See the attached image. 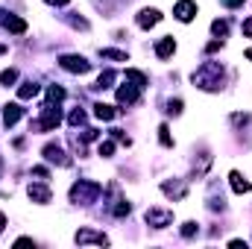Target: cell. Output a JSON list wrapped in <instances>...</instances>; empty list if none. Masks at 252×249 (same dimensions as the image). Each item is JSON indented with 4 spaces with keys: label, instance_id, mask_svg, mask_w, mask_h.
I'll use <instances>...</instances> for the list:
<instances>
[{
    "label": "cell",
    "instance_id": "1",
    "mask_svg": "<svg viewBox=\"0 0 252 249\" xmlns=\"http://www.w3.org/2000/svg\"><path fill=\"white\" fill-rule=\"evenodd\" d=\"M193 85L202 91H217L223 85V64L220 62H205L193 73Z\"/></svg>",
    "mask_w": 252,
    "mask_h": 249
},
{
    "label": "cell",
    "instance_id": "2",
    "mask_svg": "<svg viewBox=\"0 0 252 249\" xmlns=\"http://www.w3.org/2000/svg\"><path fill=\"white\" fill-rule=\"evenodd\" d=\"M100 193H103V185H100V182L79 179L76 185L70 187V202H76V205H91V202H97Z\"/></svg>",
    "mask_w": 252,
    "mask_h": 249
},
{
    "label": "cell",
    "instance_id": "3",
    "mask_svg": "<svg viewBox=\"0 0 252 249\" xmlns=\"http://www.w3.org/2000/svg\"><path fill=\"white\" fill-rule=\"evenodd\" d=\"M59 124H62V112H59V106L53 109V103H47V106L41 109V118L32 121L30 129H35V132H53Z\"/></svg>",
    "mask_w": 252,
    "mask_h": 249
},
{
    "label": "cell",
    "instance_id": "4",
    "mask_svg": "<svg viewBox=\"0 0 252 249\" xmlns=\"http://www.w3.org/2000/svg\"><path fill=\"white\" fill-rule=\"evenodd\" d=\"M144 220H147L153 229H167V226L173 223V211H167V208H150V211L144 214Z\"/></svg>",
    "mask_w": 252,
    "mask_h": 249
},
{
    "label": "cell",
    "instance_id": "5",
    "mask_svg": "<svg viewBox=\"0 0 252 249\" xmlns=\"http://www.w3.org/2000/svg\"><path fill=\"white\" fill-rule=\"evenodd\" d=\"M41 153H44V158H47L50 164H59V167H70V164H73V161H70V156L64 153L59 144H47Z\"/></svg>",
    "mask_w": 252,
    "mask_h": 249
},
{
    "label": "cell",
    "instance_id": "6",
    "mask_svg": "<svg viewBox=\"0 0 252 249\" xmlns=\"http://www.w3.org/2000/svg\"><path fill=\"white\" fill-rule=\"evenodd\" d=\"M59 64H62V70H67V73H88V67H91L82 56H62Z\"/></svg>",
    "mask_w": 252,
    "mask_h": 249
},
{
    "label": "cell",
    "instance_id": "7",
    "mask_svg": "<svg viewBox=\"0 0 252 249\" xmlns=\"http://www.w3.org/2000/svg\"><path fill=\"white\" fill-rule=\"evenodd\" d=\"M173 15H176L182 24H188V21H193V15H196V3H193V0H179V3L173 6Z\"/></svg>",
    "mask_w": 252,
    "mask_h": 249
},
{
    "label": "cell",
    "instance_id": "8",
    "mask_svg": "<svg viewBox=\"0 0 252 249\" xmlns=\"http://www.w3.org/2000/svg\"><path fill=\"white\" fill-rule=\"evenodd\" d=\"M161 21V12L158 9H141L138 12V27L141 30H150V27H156Z\"/></svg>",
    "mask_w": 252,
    "mask_h": 249
},
{
    "label": "cell",
    "instance_id": "9",
    "mask_svg": "<svg viewBox=\"0 0 252 249\" xmlns=\"http://www.w3.org/2000/svg\"><path fill=\"white\" fill-rule=\"evenodd\" d=\"M138 91H141L138 85H121L118 88V103L121 106H135L138 103Z\"/></svg>",
    "mask_w": 252,
    "mask_h": 249
},
{
    "label": "cell",
    "instance_id": "10",
    "mask_svg": "<svg viewBox=\"0 0 252 249\" xmlns=\"http://www.w3.org/2000/svg\"><path fill=\"white\" fill-rule=\"evenodd\" d=\"M76 244H109V238L106 235H100V232H91V229H79L76 232Z\"/></svg>",
    "mask_w": 252,
    "mask_h": 249
},
{
    "label": "cell",
    "instance_id": "11",
    "mask_svg": "<svg viewBox=\"0 0 252 249\" xmlns=\"http://www.w3.org/2000/svg\"><path fill=\"white\" fill-rule=\"evenodd\" d=\"M161 190L170 196V199H185V193H188V185L185 182H179V179H173V182H164Z\"/></svg>",
    "mask_w": 252,
    "mask_h": 249
},
{
    "label": "cell",
    "instance_id": "12",
    "mask_svg": "<svg viewBox=\"0 0 252 249\" xmlns=\"http://www.w3.org/2000/svg\"><path fill=\"white\" fill-rule=\"evenodd\" d=\"M27 193H30V199H32V202H41V205L53 199V193H50V187H47V185H30V187H27Z\"/></svg>",
    "mask_w": 252,
    "mask_h": 249
},
{
    "label": "cell",
    "instance_id": "13",
    "mask_svg": "<svg viewBox=\"0 0 252 249\" xmlns=\"http://www.w3.org/2000/svg\"><path fill=\"white\" fill-rule=\"evenodd\" d=\"M173 50H176L173 35H164V38L156 44V56H158V59H170V56H173Z\"/></svg>",
    "mask_w": 252,
    "mask_h": 249
},
{
    "label": "cell",
    "instance_id": "14",
    "mask_svg": "<svg viewBox=\"0 0 252 249\" xmlns=\"http://www.w3.org/2000/svg\"><path fill=\"white\" fill-rule=\"evenodd\" d=\"M21 115H24V109H21L18 103L3 106V124H6V126H15L18 121H21Z\"/></svg>",
    "mask_w": 252,
    "mask_h": 249
},
{
    "label": "cell",
    "instance_id": "15",
    "mask_svg": "<svg viewBox=\"0 0 252 249\" xmlns=\"http://www.w3.org/2000/svg\"><path fill=\"white\" fill-rule=\"evenodd\" d=\"M3 30H9V32L21 35V32H27V21L15 18V15H6V18H3Z\"/></svg>",
    "mask_w": 252,
    "mask_h": 249
},
{
    "label": "cell",
    "instance_id": "16",
    "mask_svg": "<svg viewBox=\"0 0 252 249\" xmlns=\"http://www.w3.org/2000/svg\"><path fill=\"white\" fill-rule=\"evenodd\" d=\"M229 182H232V190H235V193H250V187H252L250 182L238 173V170H232V173H229Z\"/></svg>",
    "mask_w": 252,
    "mask_h": 249
},
{
    "label": "cell",
    "instance_id": "17",
    "mask_svg": "<svg viewBox=\"0 0 252 249\" xmlns=\"http://www.w3.org/2000/svg\"><path fill=\"white\" fill-rule=\"evenodd\" d=\"M94 115H97L100 121H112V118L118 115V109H115V106H106V103H97V106H94Z\"/></svg>",
    "mask_w": 252,
    "mask_h": 249
},
{
    "label": "cell",
    "instance_id": "18",
    "mask_svg": "<svg viewBox=\"0 0 252 249\" xmlns=\"http://www.w3.org/2000/svg\"><path fill=\"white\" fill-rule=\"evenodd\" d=\"M126 82H132V85H138V88H147V76H144L141 70H132V67H126Z\"/></svg>",
    "mask_w": 252,
    "mask_h": 249
},
{
    "label": "cell",
    "instance_id": "19",
    "mask_svg": "<svg viewBox=\"0 0 252 249\" xmlns=\"http://www.w3.org/2000/svg\"><path fill=\"white\" fill-rule=\"evenodd\" d=\"M35 94H38V85H35V82H24V85L18 88V97H21V100H30V97H35Z\"/></svg>",
    "mask_w": 252,
    "mask_h": 249
},
{
    "label": "cell",
    "instance_id": "20",
    "mask_svg": "<svg viewBox=\"0 0 252 249\" xmlns=\"http://www.w3.org/2000/svg\"><path fill=\"white\" fill-rule=\"evenodd\" d=\"M211 32H214L217 38H226V35H229V21H214V24H211Z\"/></svg>",
    "mask_w": 252,
    "mask_h": 249
},
{
    "label": "cell",
    "instance_id": "21",
    "mask_svg": "<svg viewBox=\"0 0 252 249\" xmlns=\"http://www.w3.org/2000/svg\"><path fill=\"white\" fill-rule=\"evenodd\" d=\"M115 76H118L115 70H103V73H100V79H97V88H112Z\"/></svg>",
    "mask_w": 252,
    "mask_h": 249
},
{
    "label": "cell",
    "instance_id": "22",
    "mask_svg": "<svg viewBox=\"0 0 252 249\" xmlns=\"http://www.w3.org/2000/svg\"><path fill=\"white\" fill-rule=\"evenodd\" d=\"M100 56H103V59H115V62H126V59H129L124 50H109V47H106V50H100Z\"/></svg>",
    "mask_w": 252,
    "mask_h": 249
},
{
    "label": "cell",
    "instance_id": "23",
    "mask_svg": "<svg viewBox=\"0 0 252 249\" xmlns=\"http://www.w3.org/2000/svg\"><path fill=\"white\" fill-rule=\"evenodd\" d=\"M47 100H50V103H62V100H64V88L50 85V88H47Z\"/></svg>",
    "mask_w": 252,
    "mask_h": 249
},
{
    "label": "cell",
    "instance_id": "24",
    "mask_svg": "<svg viewBox=\"0 0 252 249\" xmlns=\"http://www.w3.org/2000/svg\"><path fill=\"white\" fill-rule=\"evenodd\" d=\"M0 82H3L6 88H9V85H15V82H18V70H15V67L3 70V73H0Z\"/></svg>",
    "mask_w": 252,
    "mask_h": 249
},
{
    "label": "cell",
    "instance_id": "25",
    "mask_svg": "<svg viewBox=\"0 0 252 249\" xmlns=\"http://www.w3.org/2000/svg\"><path fill=\"white\" fill-rule=\"evenodd\" d=\"M158 141H161L164 147H173V138H170V126H167V124L158 126Z\"/></svg>",
    "mask_w": 252,
    "mask_h": 249
},
{
    "label": "cell",
    "instance_id": "26",
    "mask_svg": "<svg viewBox=\"0 0 252 249\" xmlns=\"http://www.w3.org/2000/svg\"><path fill=\"white\" fill-rule=\"evenodd\" d=\"M129 211H132V205H129V202H126V199H118V205H115V208H112V214H115V217H126V214H129Z\"/></svg>",
    "mask_w": 252,
    "mask_h": 249
},
{
    "label": "cell",
    "instance_id": "27",
    "mask_svg": "<svg viewBox=\"0 0 252 249\" xmlns=\"http://www.w3.org/2000/svg\"><path fill=\"white\" fill-rule=\"evenodd\" d=\"M97 153H100L103 158H109V156L115 153V144H112V141H100V147H97Z\"/></svg>",
    "mask_w": 252,
    "mask_h": 249
},
{
    "label": "cell",
    "instance_id": "28",
    "mask_svg": "<svg viewBox=\"0 0 252 249\" xmlns=\"http://www.w3.org/2000/svg\"><path fill=\"white\" fill-rule=\"evenodd\" d=\"M67 121H70L73 126H79L82 121H85V112H82V109H76V112H70V118H67Z\"/></svg>",
    "mask_w": 252,
    "mask_h": 249
},
{
    "label": "cell",
    "instance_id": "29",
    "mask_svg": "<svg viewBox=\"0 0 252 249\" xmlns=\"http://www.w3.org/2000/svg\"><path fill=\"white\" fill-rule=\"evenodd\" d=\"M196 235V223H185L182 226V238H193Z\"/></svg>",
    "mask_w": 252,
    "mask_h": 249
},
{
    "label": "cell",
    "instance_id": "30",
    "mask_svg": "<svg viewBox=\"0 0 252 249\" xmlns=\"http://www.w3.org/2000/svg\"><path fill=\"white\" fill-rule=\"evenodd\" d=\"M167 112H170V115H179V112H182V100H170V103H167Z\"/></svg>",
    "mask_w": 252,
    "mask_h": 249
},
{
    "label": "cell",
    "instance_id": "31",
    "mask_svg": "<svg viewBox=\"0 0 252 249\" xmlns=\"http://www.w3.org/2000/svg\"><path fill=\"white\" fill-rule=\"evenodd\" d=\"M241 30H244V35H247V38H252V18L244 21V27H241Z\"/></svg>",
    "mask_w": 252,
    "mask_h": 249
},
{
    "label": "cell",
    "instance_id": "32",
    "mask_svg": "<svg viewBox=\"0 0 252 249\" xmlns=\"http://www.w3.org/2000/svg\"><path fill=\"white\" fill-rule=\"evenodd\" d=\"M223 6H229V9H238V6H244V0H220Z\"/></svg>",
    "mask_w": 252,
    "mask_h": 249
},
{
    "label": "cell",
    "instance_id": "33",
    "mask_svg": "<svg viewBox=\"0 0 252 249\" xmlns=\"http://www.w3.org/2000/svg\"><path fill=\"white\" fill-rule=\"evenodd\" d=\"M44 3H53V6H64L67 0H44Z\"/></svg>",
    "mask_w": 252,
    "mask_h": 249
},
{
    "label": "cell",
    "instance_id": "34",
    "mask_svg": "<svg viewBox=\"0 0 252 249\" xmlns=\"http://www.w3.org/2000/svg\"><path fill=\"white\" fill-rule=\"evenodd\" d=\"M3 226H6V217H3V214H0V232H3Z\"/></svg>",
    "mask_w": 252,
    "mask_h": 249
},
{
    "label": "cell",
    "instance_id": "35",
    "mask_svg": "<svg viewBox=\"0 0 252 249\" xmlns=\"http://www.w3.org/2000/svg\"><path fill=\"white\" fill-rule=\"evenodd\" d=\"M247 59H250V62H252V47H250V50H247Z\"/></svg>",
    "mask_w": 252,
    "mask_h": 249
},
{
    "label": "cell",
    "instance_id": "36",
    "mask_svg": "<svg viewBox=\"0 0 252 249\" xmlns=\"http://www.w3.org/2000/svg\"><path fill=\"white\" fill-rule=\"evenodd\" d=\"M0 53H6V47H3V44H0Z\"/></svg>",
    "mask_w": 252,
    "mask_h": 249
}]
</instances>
